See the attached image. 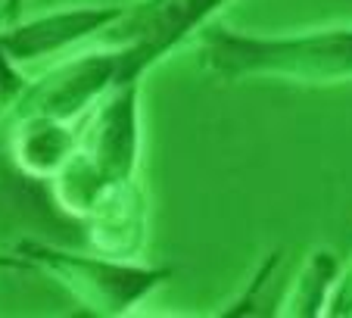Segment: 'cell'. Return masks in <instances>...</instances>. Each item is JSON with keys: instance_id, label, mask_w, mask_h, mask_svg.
Returning a JSON list of instances; mask_svg holds the SVG:
<instances>
[{"instance_id": "7", "label": "cell", "mask_w": 352, "mask_h": 318, "mask_svg": "<svg viewBox=\"0 0 352 318\" xmlns=\"http://www.w3.org/2000/svg\"><path fill=\"white\" fill-rule=\"evenodd\" d=\"M81 222L87 225V237L97 253L116 259H140L150 228V209L140 178L107 191Z\"/></svg>"}, {"instance_id": "1", "label": "cell", "mask_w": 352, "mask_h": 318, "mask_svg": "<svg viewBox=\"0 0 352 318\" xmlns=\"http://www.w3.org/2000/svg\"><path fill=\"white\" fill-rule=\"evenodd\" d=\"M199 66L221 81L274 78L296 85L352 81V25H321L302 32H240L206 22L197 32Z\"/></svg>"}, {"instance_id": "3", "label": "cell", "mask_w": 352, "mask_h": 318, "mask_svg": "<svg viewBox=\"0 0 352 318\" xmlns=\"http://www.w3.org/2000/svg\"><path fill=\"white\" fill-rule=\"evenodd\" d=\"M16 256L25 262V268L50 275L85 312L107 318L134 312L175 275L172 265H146L140 259H116L107 253L87 256L41 240H22Z\"/></svg>"}, {"instance_id": "10", "label": "cell", "mask_w": 352, "mask_h": 318, "mask_svg": "<svg viewBox=\"0 0 352 318\" xmlns=\"http://www.w3.org/2000/svg\"><path fill=\"white\" fill-rule=\"evenodd\" d=\"M28 78L22 75V66L7 53V47L0 44V122H7L13 116L19 97L25 94Z\"/></svg>"}, {"instance_id": "2", "label": "cell", "mask_w": 352, "mask_h": 318, "mask_svg": "<svg viewBox=\"0 0 352 318\" xmlns=\"http://www.w3.org/2000/svg\"><path fill=\"white\" fill-rule=\"evenodd\" d=\"M140 166V81L119 85L81 119V138L69 162L50 178L56 206L85 219L100 197L138 178Z\"/></svg>"}, {"instance_id": "9", "label": "cell", "mask_w": 352, "mask_h": 318, "mask_svg": "<svg viewBox=\"0 0 352 318\" xmlns=\"http://www.w3.org/2000/svg\"><path fill=\"white\" fill-rule=\"evenodd\" d=\"M340 272V259L333 250L315 246L306 253L296 278L290 281V290L284 293L278 306L280 318H321L327 312L333 281Z\"/></svg>"}, {"instance_id": "8", "label": "cell", "mask_w": 352, "mask_h": 318, "mask_svg": "<svg viewBox=\"0 0 352 318\" xmlns=\"http://www.w3.org/2000/svg\"><path fill=\"white\" fill-rule=\"evenodd\" d=\"M10 125H13V131H10L13 162L28 178L38 181L54 178L69 162L81 138V119L66 122L54 119V116H19Z\"/></svg>"}, {"instance_id": "11", "label": "cell", "mask_w": 352, "mask_h": 318, "mask_svg": "<svg viewBox=\"0 0 352 318\" xmlns=\"http://www.w3.org/2000/svg\"><path fill=\"white\" fill-rule=\"evenodd\" d=\"M327 318H352V256L340 262L337 281H333L331 299H327Z\"/></svg>"}, {"instance_id": "12", "label": "cell", "mask_w": 352, "mask_h": 318, "mask_svg": "<svg viewBox=\"0 0 352 318\" xmlns=\"http://www.w3.org/2000/svg\"><path fill=\"white\" fill-rule=\"evenodd\" d=\"M22 3H25V0H0V22H13V19H19Z\"/></svg>"}, {"instance_id": "5", "label": "cell", "mask_w": 352, "mask_h": 318, "mask_svg": "<svg viewBox=\"0 0 352 318\" xmlns=\"http://www.w3.org/2000/svg\"><path fill=\"white\" fill-rule=\"evenodd\" d=\"M125 85L122 75V50L107 44H85L66 53L38 78H28L7 125L19 116H54V119L78 122L94 103L107 97L113 87Z\"/></svg>"}, {"instance_id": "13", "label": "cell", "mask_w": 352, "mask_h": 318, "mask_svg": "<svg viewBox=\"0 0 352 318\" xmlns=\"http://www.w3.org/2000/svg\"><path fill=\"white\" fill-rule=\"evenodd\" d=\"M0 268H25V262L13 253V256H0Z\"/></svg>"}, {"instance_id": "6", "label": "cell", "mask_w": 352, "mask_h": 318, "mask_svg": "<svg viewBox=\"0 0 352 318\" xmlns=\"http://www.w3.org/2000/svg\"><path fill=\"white\" fill-rule=\"evenodd\" d=\"M122 16L119 3H87L38 13L28 19L0 22V44L19 66L44 56H66L85 44H94Z\"/></svg>"}, {"instance_id": "4", "label": "cell", "mask_w": 352, "mask_h": 318, "mask_svg": "<svg viewBox=\"0 0 352 318\" xmlns=\"http://www.w3.org/2000/svg\"><path fill=\"white\" fill-rule=\"evenodd\" d=\"M228 3L231 0H138L122 7V16L94 44L119 47L125 85H134L175 47L197 38L199 28Z\"/></svg>"}]
</instances>
